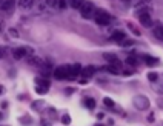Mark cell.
<instances>
[{"mask_svg":"<svg viewBox=\"0 0 163 126\" xmlns=\"http://www.w3.org/2000/svg\"><path fill=\"white\" fill-rule=\"evenodd\" d=\"M94 20L97 25H102V26H106L111 23V15L106 13L105 9H95L94 13Z\"/></svg>","mask_w":163,"mask_h":126,"instance_id":"6da1fadb","label":"cell"},{"mask_svg":"<svg viewBox=\"0 0 163 126\" xmlns=\"http://www.w3.org/2000/svg\"><path fill=\"white\" fill-rule=\"evenodd\" d=\"M54 79L57 80H63V79H68L69 77V65H62V66H57L54 69Z\"/></svg>","mask_w":163,"mask_h":126,"instance_id":"7a4b0ae2","label":"cell"},{"mask_svg":"<svg viewBox=\"0 0 163 126\" xmlns=\"http://www.w3.org/2000/svg\"><path fill=\"white\" fill-rule=\"evenodd\" d=\"M94 13H95V8H94V5H92L91 2H85L83 5H82L80 14H82L83 19H91L92 15H94Z\"/></svg>","mask_w":163,"mask_h":126,"instance_id":"3957f363","label":"cell"},{"mask_svg":"<svg viewBox=\"0 0 163 126\" xmlns=\"http://www.w3.org/2000/svg\"><path fill=\"white\" fill-rule=\"evenodd\" d=\"M13 56L15 60H20L26 56H32V49L31 48H26V46H22V48H17L13 51Z\"/></svg>","mask_w":163,"mask_h":126,"instance_id":"277c9868","label":"cell"},{"mask_svg":"<svg viewBox=\"0 0 163 126\" xmlns=\"http://www.w3.org/2000/svg\"><path fill=\"white\" fill-rule=\"evenodd\" d=\"M134 105L137 109H142L143 111V109H146L149 106V100L145 95H137V97H134Z\"/></svg>","mask_w":163,"mask_h":126,"instance_id":"5b68a950","label":"cell"},{"mask_svg":"<svg viewBox=\"0 0 163 126\" xmlns=\"http://www.w3.org/2000/svg\"><path fill=\"white\" fill-rule=\"evenodd\" d=\"M139 20L140 23H142L143 26H146V28H149V26H153V19H151V15L146 13H139Z\"/></svg>","mask_w":163,"mask_h":126,"instance_id":"8992f818","label":"cell"},{"mask_svg":"<svg viewBox=\"0 0 163 126\" xmlns=\"http://www.w3.org/2000/svg\"><path fill=\"white\" fill-rule=\"evenodd\" d=\"M82 72V66H80V63H74V65H69V77L68 79H75L77 75Z\"/></svg>","mask_w":163,"mask_h":126,"instance_id":"52a82bcc","label":"cell"},{"mask_svg":"<svg viewBox=\"0 0 163 126\" xmlns=\"http://www.w3.org/2000/svg\"><path fill=\"white\" fill-rule=\"evenodd\" d=\"M103 57H105L106 62H109V65H114V66H117V68H122V62L118 60L114 54H103Z\"/></svg>","mask_w":163,"mask_h":126,"instance_id":"ba28073f","label":"cell"},{"mask_svg":"<svg viewBox=\"0 0 163 126\" xmlns=\"http://www.w3.org/2000/svg\"><path fill=\"white\" fill-rule=\"evenodd\" d=\"M15 6V0H0V9L2 11H11Z\"/></svg>","mask_w":163,"mask_h":126,"instance_id":"9c48e42d","label":"cell"},{"mask_svg":"<svg viewBox=\"0 0 163 126\" xmlns=\"http://www.w3.org/2000/svg\"><path fill=\"white\" fill-rule=\"evenodd\" d=\"M94 72H95V68L94 66H86V68H82V75H83L85 79H89V77H92L94 75Z\"/></svg>","mask_w":163,"mask_h":126,"instance_id":"30bf717a","label":"cell"},{"mask_svg":"<svg viewBox=\"0 0 163 126\" xmlns=\"http://www.w3.org/2000/svg\"><path fill=\"white\" fill-rule=\"evenodd\" d=\"M111 39L120 43L122 40L126 39V36H125V32H123V31H114V32H112V36H111Z\"/></svg>","mask_w":163,"mask_h":126,"instance_id":"8fae6325","label":"cell"},{"mask_svg":"<svg viewBox=\"0 0 163 126\" xmlns=\"http://www.w3.org/2000/svg\"><path fill=\"white\" fill-rule=\"evenodd\" d=\"M143 62L148 65V66H155V65H159V58L151 57V56H143Z\"/></svg>","mask_w":163,"mask_h":126,"instance_id":"7c38bea8","label":"cell"},{"mask_svg":"<svg viewBox=\"0 0 163 126\" xmlns=\"http://www.w3.org/2000/svg\"><path fill=\"white\" fill-rule=\"evenodd\" d=\"M28 63L32 65V66H42L43 62L40 60V57H36V56H29L28 57Z\"/></svg>","mask_w":163,"mask_h":126,"instance_id":"4fadbf2b","label":"cell"},{"mask_svg":"<svg viewBox=\"0 0 163 126\" xmlns=\"http://www.w3.org/2000/svg\"><path fill=\"white\" fill-rule=\"evenodd\" d=\"M34 5V0H19V6L22 9H29Z\"/></svg>","mask_w":163,"mask_h":126,"instance_id":"5bb4252c","label":"cell"},{"mask_svg":"<svg viewBox=\"0 0 163 126\" xmlns=\"http://www.w3.org/2000/svg\"><path fill=\"white\" fill-rule=\"evenodd\" d=\"M83 3H85V0H69V6L72 9H80Z\"/></svg>","mask_w":163,"mask_h":126,"instance_id":"9a60e30c","label":"cell"},{"mask_svg":"<svg viewBox=\"0 0 163 126\" xmlns=\"http://www.w3.org/2000/svg\"><path fill=\"white\" fill-rule=\"evenodd\" d=\"M36 85H39V86H43V88H46V89H49V81H48L46 79L37 77V79H36Z\"/></svg>","mask_w":163,"mask_h":126,"instance_id":"2e32d148","label":"cell"},{"mask_svg":"<svg viewBox=\"0 0 163 126\" xmlns=\"http://www.w3.org/2000/svg\"><path fill=\"white\" fill-rule=\"evenodd\" d=\"M85 106L88 108V109H94L95 108V100L94 98H91V97H88V98H85Z\"/></svg>","mask_w":163,"mask_h":126,"instance_id":"e0dca14e","label":"cell"},{"mask_svg":"<svg viewBox=\"0 0 163 126\" xmlns=\"http://www.w3.org/2000/svg\"><path fill=\"white\" fill-rule=\"evenodd\" d=\"M126 63L129 65V66H137V65H139V60H137V57L129 56V57L126 58Z\"/></svg>","mask_w":163,"mask_h":126,"instance_id":"ac0fdd59","label":"cell"},{"mask_svg":"<svg viewBox=\"0 0 163 126\" xmlns=\"http://www.w3.org/2000/svg\"><path fill=\"white\" fill-rule=\"evenodd\" d=\"M106 71L111 74H120V68L114 66V65H109V66H106Z\"/></svg>","mask_w":163,"mask_h":126,"instance_id":"d6986e66","label":"cell"},{"mask_svg":"<svg viewBox=\"0 0 163 126\" xmlns=\"http://www.w3.org/2000/svg\"><path fill=\"white\" fill-rule=\"evenodd\" d=\"M103 103H105V106H108V108H114V106H116L114 100H112V98H109V97H105V98H103Z\"/></svg>","mask_w":163,"mask_h":126,"instance_id":"ffe728a7","label":"cell"},{"mask_svg":"<svg viewBox=\"0 0 163 126\" xmlns=\"http://www.w3.org/2000/svg\"><path fill=\"white\" fill-rule=\"evenodd\" d=\"M154 36L163 40V28H162V26H157V28L154 29Z\"/></svg>","mask_w":163,"mask_h":126,"instance_id":"44dd1931","label":"cell"},{"mask_svg":"<svg viewBox=\"0 0 163 126\" xmlns=\"http://www.w3.org/2000/svg\"><path fill=\"white\" fill-rule=\"evenodd\" d=\"M36 92H37V94H46V92H48V89H46V88H43V86H39V85H37L36 86Z\"/></svg>","mask_w":163,"mask_h":126,"instance_id":"7402d4cb","label":"cell"},{"mask_svg":"<svg viewBox=\"0 0 163 126\" xmlns=\"http://www.w3.org/2000/svg\"><path fill=\"white\" fill-rule=\"evenodd\" d=\"M46 5H48L49 8H57L59 0H46Z\"/></svg>","mask_w":163,"mask_h":126,"instance_id":"603a6c76","label":"cell"},{"mask_svg":"<svg viewBox=\"0 0 163 126\" xmlns=\"http://www.w3.org/2000/svg\"><path fill=\"white\" fill-rule=\"evenodd\" d=\"M148 79H149V81H157V80H159V75H157L155 72H149Z\"/></svg>","mask_w":163,"mask_h":126,"instance_id":"cb8c5ba5","label":"cell"},{"mask_svg":"<svg viewBox=\"0 0 163 126\" xmlns=\"http://www.w3.org/2000/svg\"><path fill=\"white\" fill-rule=\"evenodd\" d=\"M66 5H68V0H59V5H57V8L65 9V8H66Z\"/></svg>","mask_w":163,"mask_h":126,"instance_id":"d4e9b609","label":"cell"},{"mask_svg":"<svg viewBox=\"0 0 163 126\" xmlns=\"http://www.w3.org/2000/svg\"><path fill=\"white\" fill-rule=\"evenodd\" d=\"M128 26H129V29H131V31L134 32V34H135V36H140V31H139L137 28H135V26H134L132 23H128Z\"/></svg>","mask_w":163,"mask_h":126,"instance_id":"484cf974","label":"cell"},{"mask_svg":"<svg viewBox=\"0 0 163 126\" xmlns=\"http://www.w3.org/2000/svg\"><path fill=\"white\" fill-rule=\"evenodd\" d=\"M62 123H65V125H69V123H71V118H69L68 114H65V116L62 117Z\"/></svg>","mask_w":163,"mask_h":126,"instance_id":"4316f807","label":"cell"},{"mask_svg":"<svg viewBox=\"0 0 163 126\" xmlns=\"http://www.w3.org/2000/svg\"><path fill=\"white\" fill-rule=\"evenodd\" d=\"M132 43H134L132 40H128V39H125V40H122V42H120V45H122V46H131Z\"/></svg>","mask_w":163,"mask_h":126,"instance_id":"83f0119b","label":"cell"},{"mask_svg":"<svg viewBox=\"0 0 163 126\" xmlns=\"http://www.w3.org/2000/svg\"><path fill=\"white\" fill-rule=\"evenodd\" d=\"M43 106V102H36V103H32V108L34 109H40Z\"/></svg>","mask_w":163,"mask_h":126,"instance_id":"f1b7e54d","label":"cell"},{"mask_svg":"<svg viewBox=\"0 0 163 126\" xmlns=\"http://www.w3.org/2000/svg\"><path fill=\"white\" fill-rule=\"evenodd\" d=\"M9 34H11V37H19L17 29H14V28H11V29H9Z\"/></svg>","mask_w":163,"mask_h":126,"instance_id":"f546056e","label":"cell"},{"mask_svg":"<svg viewBox=\"0 0 163 126\" xmlns=\"http://www.w3.org/2000/svg\"><path fill=\"white\" fill-rule=\"evenodd\" d=\"M20 122H22V123H31V118H29V117H22Z\"/></svg>","mask_w":163,"mask_h":126,"instance_id":"4dcf8cb0","label":"cell"},{"mask_svg":"<svg viewBox=\"0 0 163 126\" xmlns=\"http://www.w3.org/2000/svg\"><path fill=\"white\" fill-rule=\"evenodd\" d=\"M3 92H5V86H3V85H0V95H2Z\"/></svg>","mask_w":163,"mask_h":126,"instance_id":"1f68e13d","label":"cell"},{"mask_svg":"<svg viewBox=\"0 0 163 126\" xmlns=\"http://www.w3.org/2000/svg\"><path fill=\"white\" fill-rule=\"evenodd\" d=\"M2 117H3V114H2V112H0V118H2Z\"/></svg>","mask_w":163,"mask_h":126,"instance_id":"d6a6232c","label":"cell"}]
</instances>
